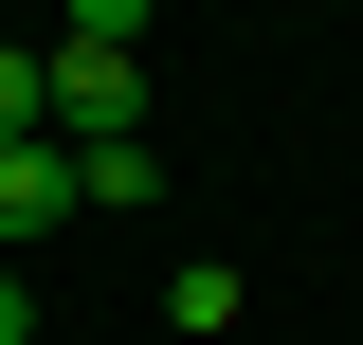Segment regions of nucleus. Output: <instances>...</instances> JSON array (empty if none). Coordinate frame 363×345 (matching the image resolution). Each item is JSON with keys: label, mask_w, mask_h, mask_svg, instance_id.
<instances>
[{"label": "nucleus", "mask_w": 363, "mask_h": 345, "mask_svg": "<svg viewBox=\"0 0 363 345\" xmlns=\"http://www.w3.org/2000/svg\"><path fill=\"white\" fill-rule=\"evenodd\" d=\"M37 91H55V146H128L145 128V55H109V37H55Z\"/></svg>", "instance_id": "1"}, {"label": "nucleus", "mask_w": 363, "mask_h": 345, "mask_svg": "<svg viewBox=\"0 0 363 345\" xmlns=\"http://www.w3.org/2000/svg\"><path fill=\"white\" fill-rule=\"evenodd\" d=\"M37 218H73V146H55V128L0 146V236H37Z\"/></svg>", "instance_id": "2"}, {"label": "nucleus", "mask_w": 363, "mask_h": 345, "mask_svg": "<svg viewBox=\"0 0 363 345\" xmlns=\"http://www.w3.org/2000/svg\"><path fill=\"white\" fill-rule=\"evenodd\" d=\"M164 200V164H145V128L128 146H73V218H145Z\"/></svg>", "instance_id": "3"}, {"label": "nucleus", "mask_w": 363, "mask_h": 345, "mask_svg": "<svg viewBox=\"0 0 363 345\" xmlns=\"http://www.w3.org/2000/svg\"><path fill=\"white\" fill-rule=\"evenodd\" d=\"M164 327H182V345H218V327H236V273H218V255H182V273H164Z\"/></svg>", "instance_id": "4"}, {"label": "nucleus", "mask_w": 363, "mask_h": 345, "mask_svg": "<svg viewBox=\"0 0 363 345\" xmlns=\"http://www.w3.org/2000/svg\"><path fill=\"white\" fill-rule=\"evenodd\" d=\"M145 18L164 0H55V37H109V55H145Z\"/></svg>", "instance_id": "5"}, {"label": "nucleus", "mask_w": 363, "mask_h": 345, "mask_svg": "<svg viewBox=\"0 0 363 345\" xmlns=\"http://www.w3.org/2000/svg\"><path fill=\"white\" fill-rule=\"evenodd\" d=\"M55 128V91H37V55H0V146H37Z\"/></svg>", "instance_id": "6"}, {"label": "nucleus", "mask_w": 363, "mask_h": 345, "mask_svg": "<svg viewBox=\"0 0 363 345\" xmlns=\"http://www.w3.org/2000/svg\"><path fill=\"white\" fill-rule=\"evenodd\" d=\"M0 345H37V291H18V273H0Z\"/></svg>", "instance_id": "7"}]
</instances>
